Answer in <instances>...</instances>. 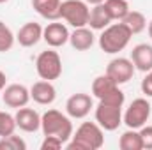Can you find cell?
I'll return each instance as SVG.
<instances>
[{"label":"cell","mask_w":152,"mask_h":150,"mask_svg":"<svg viewBox=\"0 0 152 150\" xmlns=\"http://www.w3.org/2000/svg\"><path fill=\"white\" fill-rule=\"evenodd\" d=\"M104 145L103 127L97 122H83L67 143L69 150H99Z\"/></svg>","instance_id":"obj_1"},{"label":"cell","mask_w":152,"mask_h":150,"mask_svg":"<svg viewBox=\"0 0 152 150\" xmlns=\"http://www.w3.org/2000/svg\"><path fill=\"white\" fill-rule=\"evenodd\" d=\"M41 131L44 136H57L67 143L73 136V122L69 115H64L58 110H48L41 115Z\"/></svg>","instance_id":"obj_2"},{"label":"cell","mask_w":152,"mask_h":150,"mask_svg":"<svg viewBox=\"0 0 152 150\" xmlns=\"http://www.w3.org/2000/svg\"><path fill=\"white\" fill-rule=\"evenodd\" d=\"M131 37H133L131 30L122 21L110 23L99 36V48L108 55H115L129 44Z\"/></svg>","instance_id":"obj_3"},{"label":"cell","mask_w":152,"mask_h":150,"mask_svg":"<svg viewBox=\"0 0 152 150\" xmlns=\"http://www.w3.org/2000/svg\"><path fill=\"white\" fill-rule=\"evenodd\" d=\"M88 12L90 9L85 0H64L60 4V18L75 28L88 25Z\"/></svg>","instance_id":"obj_4"},{"label":"cell","mask_w":152,"mask_h":150,"mask_svg":"<svg viewBox=\"0 0 152 150\" xmlns=\"http://www.w3.org/2000/svg\"><path fill=\"white\" fill-rule=\"evenodd\" d=\"M36 71L41 79L46 81H53L58 79L62 74V58L57 51L53 50H46L41 51L36 58Z\"/></svg>","instance_id":"obj_5"},{"label":"cell","mask_w":152,"mask_h":150,"mask_svg":"<svg viewBox=\"0 0 152 150\" xmlns=\"http://www.w3.org/2000/svg\"><path fill=\"white\" fill-rule=\"evenodd\" d=\"M149 117H151V103L143 97H138L129 104V108L122 115V122L127 125V129H140L147 124Z\"/></svg>","instance_id":"obj_6"},{"label":"cell","mask_w":152,"mask_h":150,"mask_svg":"<svg viewBox=\"0 0 152 150\" xmlns=\"http://www.w3.org/2000/svg\"><path fill=\"white\" fill-rule=\"evenodd\" d=\"M96 122L103 127V131H115L122 124V106L103 103L96 106Z\"/></svg>","instance_id":"obj_7"},{"label":"cell","mask_w":152,"mask_h":150,"mask_svg":"<svg viewBox=\"0 0 152 150\" xmlns=\"http://www.w3.org/2000/svg\"><path fill=\"white\" fill-rule=\"evenodd\" d=\"M134 64L131 62V58H126V57H117L113 58L108 67H106V74L113 79L117 85H124L127 83L129 79H133L134 76Z\"/></svg>","instance_id":"obj_8"},{"label":"cell","mask_w":152,"mask_h":150,"mask_svg":"<svg viewBox=\"0 0 152 150\" xmlns=\"http://www.w3.org/2000/svg\"><path fill=\"white\" fill-rule=\"evenodd\" d=\"M2 101L7 108H23L28 104L30 101V88H27L25 85L21 83H12V85H7L4 90H2Z\"/></svg>","instance_id":"obj_9"},{"label":"cell","mask_w":152,"mask_h":150,"mask_svg":"<svg viewBox=\"0 0 152 150\" xmlns=\"http://www.w3.org/2000/svg\"><path fill=\"white\" fill-rule=\"evenodd\" d=\"M92 106H94L92 97L88 94H83V92L73 94L66 101V111H67V115L71 118H85L90 113Z\"/></svg>","instance_id":"obj_10"},{"label":"cell","mask_w":152,"mask_h":150,"mask_svg":"<svg viewBox=\"0 0 152 150\" xmlns=\"http://www.w3.org/2000/svg\"><path fill=\"white\" fill-rule=\"evenodd\" d=\"M42 39L46 41L48 46L51 48H60L66 42H69V30L64 23H58L57 20L48 23L42 28Z\"/></svg>","instance_id":"obj_11"},{"label":"cell","mask_w":152,"mask_h":150,"mask_svg":"<svg viewBox=\"0 0 152 150\" xmlns=\"http://www.w3.org/2000/svg\"><path fill=\"white\" fill-rule=\"evenodd\" d=\"M30 99H34V103H37L41 106L51 104L57 99V90H55L53 83L51 81H46V79L36 81L30 87Z\"/></svg>","instance_id":"obj_12"},{"label":"cell","mask_w":152,"mask_h":150,"mask_svg":"<svg viewBox=\"0 0 152 150\" xmlns=\"http://www.w3.org/2000/svg\"><path fill=\"white\" fill-rule=\"evenodd\" d=\"M16 120V127H20L25 133H36L41 129V115L32 108H18V111L14 115Z\"/></svg>","instance_id":"obj_13"},{"label":"cell","mask_w":152,"mask_h":150,"mask_svg":"<svg viewBox=\"0 0 152 150\" xmlns=\"http://www.w3.org/2000/svg\"><path fill=\"white\" fill-rule=\"evenodd\" d=\"M41 39H42V27H41L39 23H36V21L25 23V25L18 30V34H16V41H18L20 46H23V48H32V46H36Z\"/></svg>","instance_id":"obj_14"},{"label":"cell","mask_w":152,"mask_h":150,"mask_svg":"<svg viewBox=\"0 0 152 150\" xmlns=\"http://www.w3.org/2000/svg\"><path fill=\"white\" fill-rule=\"evenodd\" d=\"M131 62L134 64V69L142 73H149L152 69V46L151 44H136L131 51Z\"/></svg>","instance_id":"obj_15"},{"label":"cell","mask_w":152,"mask_h":150,"mask_svg":"<svg viewBox=\"0 0 152 150\" xmlns=\"http://www.w3.org/2000/svg\"><path fill=\"white\" fill-rule=\"evenodd\" d=\"M60 4L62 0H32L34 11L50 21L60 20Z\"/></svg>","instance_id":"obj_16"},{"label":"cell","mask_w":152,"mask_h":150,"mask_svg":"<svg viewBox=\"0 0 152 150\" xmlns=\"http://www.w3.org/2000/svg\"><path fill=\"white\" fill-rule=\"evenodd\" d=\"M69 42H71V46L75 48L76 51H87V50H90L94 46L92 28H87V27L75 28V32L69 34Z\"/></svg>","instance_id":"obj_17"},{"label":"cell","mask_w":152,"mask_h":150,"mask_svg":"<svg viewBox=\"0 0 152 150\" xmlns=\"http://www.w3.org/2000/svg\"><path fill=\"white\" fill-rule=\"evenodd\" d=\"M112 23V18L104 7V4H97L88 12V27L92 30H104Z\"/></svg>","instance_id":"obj_18"},{"label":"cell","mask_w":152,"mask_h":150,"mask_svg":"<svg viewBox=\"0 0 152 150\" xmlns=\"http://www.w3.org/2000/svg\"><path fill=\"white\" fill-rule=\"evenodd\" d=\"M117 88H118V85H117L108 74L97 76V78L92 81V94H94L97 99H104L106 95H110V94H112L113 90H117Z\"/></svg>","instance_id":"obj_19"},{"label":"cell","mask_w":152,"mask_h":150,"mask_svg":"<svg viewBox=\"0 0 152 150\" xmlns=\"http://www.w3.org/2000/svg\"><path fill=\"white\" fill-rule=\"evenodd\" d=\"M103 4H104L112 21H122L127 16V12L131 11L127 0H104Z\"/></svg>","instance_id":"obj_20"},{"label":"cell","mask_w":152,"mask_h":150,"mask_svg":"<svg viewBox=\"0 0 152 150\" xmlns=\"http://www.w3.org/2000/svg\"><path fill=\"white\" fill-rule=\"evenodd\" d=\"M118 149L120 150H142V138H140V131L138 129H127L126 133H122L120 140H118Z\"/></svg>","instance_id":"obj_21"},{"label":"cell","mask_w":152,"mask_h":150,"mask_svg":"<svg viewBox=\"0 0 152 150\" xmlns=\"http://www.w3.org/2000/svg\"><path fill=\"white\" fill-rule=\"evenodd\" d=\"M122 23L131 30V34H133V36H134V34L143 32V30H145V27H147V20H145V16H143L140 11H129V12H127V16L122 20Z\"/></svg>","instance_id":"obj_22"},{"label":"cell","mask_w":152,"mask_h":150,"mask_svg":"<svg viewBox=\"0 0 152 150\" xmlns=\"http://www.w3.org/2000/svg\"><path fill=\"white\" fill-rule=\"evenodd\" d=\"M0 150H27V143L23 138H20L12 133L9 136L0 138Z\"/></svg>","instance_id":"obj_23"},{"label":"cell","mask_w":152,"mask_h":150,"mask_svg":"<svg viewBox=\"0 0 152 150\" xmlns=\"http://www.w3.org/2000/svg\"><path fill=\"white\" fill-rule=\"evenodd\" d=\"M14 41H16V36L12 34V30L4 21H0V53L9 51L14 46Z\"/></svg>","instance_id":"obj_24"},{"label":"cell","mask_w":152,"mask_h":150,"mask_svg":"<svg viewBox=\"0 0 152 150\" xmlns=\"http://www.w3.org/2000/svg\"><path fill=\"white\" fill-rule=\"evenodd\" d=\"M16 131V120L12 115L5 111H0V138L2 136H9Z\"/></svg>","instance_id":"obj_25"},{"label":"cell","mask_w":152,"mask_h":150,"mask_svg":"<svg viewBox=\"0 0 152 150\" xmlns=\"http://www.w3.org/2000/svg\"><path fill=\"white\" fill-rule=\"evenodd\" d=\"M66 143L57 138V136H44L42 143H41V150H60Z\"/></svg>","instance_id":"obj_26"},{"label":"cell","mask_w":152,"mask_h":150,"mask_svg":"<svg viewBox=\"0 0 152 150\" xmlns=\"http://www.w3.org/2000/svg\"><path fill=\"white\" fill-rule=\"evenodd\" d=\"M140 138H142L143 149L152 150V125H143V127H140Z\"/></svg>","instance_id":"obj_27"},{"label":"cell","mask_w":152,"mask_h":150,"mask_svg":"<svg viewBox=\"0 0 152 150\" xmlns=\"http://www.w3.org/2000/svg\"><path fill=\"white\" fill-rule=\"evenodd\" d=\"M142 92H143L147 97H152V69L145 74V78L142 79Z\"/></svg>","instance_id":"obj_28"},{"label":"cell","mask_w":152,"mask_h":150,"mask_svg":"<svg viewBox=\"0 0 152 150\" xmlns=\"http://www.w3.org/2000/svg\"><path fill=\"white\" fill-rule=\"evenodd\" d=\"M5 83H7V76H5V73L0 71V92L5 88Z\"/></svg>","instance_id":"obj_29"},{"label":"cell","mask_w":152,"mask_h":150,"mask_svg":"<svg viewBox=\"0 0 152 150\" xmlns=\"http://www.w3.org/2000/svg\"><path fill=\"white\" fill-rule=\"evenodd\" d=\"M87 4H90V5H97V4H103L104 0H85Z\"/></svg>","instance_id":"obj_30"},{"label":"cell","mask_w":152,"mask_h":150,"mask_svg":"<svg viewBox=\"0 0 152 150\" xmlns=\"http://www.w3.org/2000/svg\"><path fill=\"white\" fill-rule=\"evenodd\" d=\"M149 36H151V39H152V20H151V23H149Z\"/></svg>","instance_id":"obj_31"},{"label":"cell","mask_w":152,"mask_h":150,"mask_svg":"<svg viewBox=\"0 0 152 150\" xmlns=\"http://www.w3.org/2000/svg\"><path fill=\"white\" fill-rule=\"evenodd\" d=\"M5 2H9V0H0V4H5Z\"/></svg>","instance_id":"obj_32"}]
</instances>
